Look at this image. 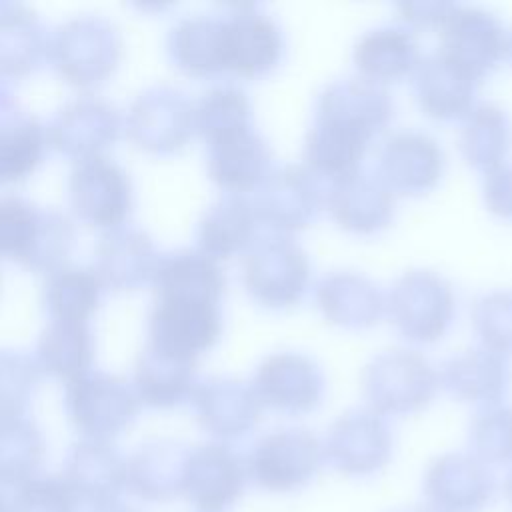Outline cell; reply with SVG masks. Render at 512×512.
Masks as SVG:
<instances>
[{
	"label": "cell",
	"mask_w": 512,
	"mask_h": 512,
	"mask_svg": "<svg viewBox=\"0 0 512 512\" xmlns=\"http://www.w3.org/2000/svg\"><path fill=\"white\" fill-rule=\"evenodd\" d=\"M44 456L40 428L24 416H0V486H20L34 478Z\"/></svg>",
	"instance_id": "ab89813d"
},
{
	"label": "cell",
	"mask_w": 512,
	"mask_h": 512,
	"mask_svg": "<svg viewBox=\"0 0 512 512\" xmlns=\"http://www.w3.org/2000/svg\"><path fill=\"white\" fill-rule=\"evenodd\" d=\"M46 130L36 116L18 108L0 118V182L22 180L44 156Z\"/></svg>",
	"instance_id": "f35d334b"
},
{
	"label": "cell",
	"mask_w": 512,
	"mask_h": 512,
	"mask_svg": "<svg viewBox=\"0 0 512 512\" xmlns=\"http://www.w3.org/2000/svg\"><path fill=\"white\" fill-rule=\"evenodd\" d=\"M0 512H12V508H10V504L6 502V498L0 494Z\"/></svg>",
	"instance_id": "f5cc1de1"
},
{
	"label": "cell",
	"mask_w": 512,
	"mask_h": 512,
	"mask_svg": "<svg viewBox=\"0 0 512 512\" xmlns=\"http://www.w3.org/2000/svg\"><path fill=\"white\" fill-rule=\"evenodd\" d=\"M310 258L288 234L256 238L242 258L246 290L268 308L296 304L310 284Z\"/></svg>",
	"instance_id": "8992f818"
},
{
	"label": "cell",
	"mask_w": 512,
	"mask_h": 512,
	"mask_svg": "<svg viewBox=\"0 0 512 512\" xmlns=\"http://www.w3.org/2000/svg\"><path fill=\"white\" fill-rule=\"evenodd\" d=\"M420 60L418 42L410 28L378 24L362 32L354 44V64L360 76L378 84L398 80L414 70Z\"/></svg>",
	"instance_id": "1f68e13d"
},
{
	"label": "cell",
	"mask_w": 512,
	"mask_h": 512,
	"mask_svg": "<svg viewBox=\"0 0 512 512\" xmlns=\"http://www.w3.org/2000/svg\"><path fill=\"white\" fill-rule=\"evenodd\" d=\"M94 356V336L86 320L52 318L36 342V362L42 370L72 380L88 370Z\"/></svg>",
	"instance_id": "8d00e7d4"
},
{
	"label": "cell",
	"mask_w": 512,
	"mask_h": 512,
	"mask_svg": "<svg viewBox=\"0 0 512 512\" xmlns=\"http://www.w3.org/2000/svg\"><path fill=\"white\" fill-rule=\"evenodd\" d=\"M478 80L440 50L426 54L412 70V90L420 108L438 120H454L472 108Z\"/></svg>",
	"instance_id": "484cf974"
},
{
	"label": "cell",
	"mask_w": 512,
	"mask_h": 512,
	"mask_svg": "<svg viewBox=\"0 0 512 512\" xmlns=\"http://www.w3.org/2000/svg\"><path fill=\"white\" fill-rule=\"evenodd\" d=\"M40 378L38 362L14 348H0V416H20Z\"/></svg>",
	"instance_id": "7bdbcfd3"
},
{
	"label": "cell",
	"mask_w": 512,
	"mask_h": 512,
	"mask_svg": "<svg viewBox=\"0 0 512 512\" xmlns=\"http://www.w3.org/2000/svg\"><path fill=\"white\" fill-rule=\"evenodd\" d=\"M166 52L174 66L192 76L224 72L220 14H192L172 24Z\"/></svg>",
	"instance_id": "e575fe53"
},
{
	"label": "cell",
	"mask_w": 512,
	"mask_h": 512,
	"mask_svg": "<svg viewBox=\"0 0 512 512\" xmlns=\"http://www.w3.org/2000/svg\"><path fill=\"white\" fill-rule=\"evenodd\" d=\"M72 244L74 226L66 214L16 194L0 196V256L50 272L62 266Z\"/></svg>",
	"instance_id": "7a4b0ae2"
},
{
	"label": "cell",
	"mask_w": 512,
	"mask_h": 512,
	"mask_svg": "<svg viewBox=\"0 0 512 512\" xmlns=\"http://www.w3.org/2000/svg\"><path fill=\"white\" fill-rule=\"evenodd\" d=\"M472 326L486 348L512 352V290L484 292L472 306Z\"/></svg>",
	"instance_id": "ee69618b"
},
{
	"label": "cell",
	"mask_w": 512,
	"mask_h": 512,
	"mask_svg": "<svg viewBox=\"0 0 512 512\" xmlns=\"http://www.w3.org/2000/svg\"><path fill=\"white\" fill-rule=\"evenodd\" d=\"M324 462L346 478H372L380 474L394 450L392 428L382 414L368 408L342 412L326 430Z\"/></svg>",
	"instance_id": "ba28073f"
},
{
	"label": "cell",
	"mask_w": 512,
	"mask_h": 512,
	"mask_svg": "<svg viewBox=\"0 0 512 512\" xmlns=\"http://www.w3.org/2000/svg\"><path fill=\"white\" fill-rule=\"evenodd\" d=\"M206 144L208 174L230 194H240L258 186L268 174L272 150L254 126L234 130Z\"/></svg>",
	"instance_id": "d4e9b609"
},
{
	"label": "cell",
	"mask_w": 512,
	"mask_h": 512,
	"mask_svg": "<svg viewBox=\"0 0 512 512\" xmlns=\"http://www.w3.org/2000/svg\"><path fill=\"white\" fill-rule=\"evenodd\" d=\"M256 210L242 194H224L200 216L196 238L202 252L212 258H226L254 242Z\"/></svg>",
	"instance_id": "836d02e7"
},
{
	"label": "cell",
	"mask_w": 512,
	"mask_h": 512,
	"mask_svg": "<svg viewBox=\"0 0 512 512\" xmlns=\"http://www.w3.org/2000/svg\"><path fill=\"white\" fill-rule=\"evenodd\" d=\"M482 192L486 206L502 216L512 218V162H502L484 174Z\"/></svg>",
	"instance_id": "bcb514c9"
},
{
	"label": "cell",
	"mask_w": 512,
	"mask_h": 512,
	"mask_svg": "<svg viewBox=\"0 0 512 512\" xmlns=\"http://www.w3.org/2000/svg\"><path fill=\"white\" fill-rule=\"evenodd\" d=\"M252 126V102L236 84H216L194 102V130L206 142Z\"/></svg>",
	"instance_id": "60d3db41"
},
{
	"label": "cell",
	"mask_w": 512,
	"mask_h": 512,
	"mask_svg": "<svg viewBox=\"0 0 512 512\" xmlns=\"http://www.w3.org/2000/svg\"><path fill=\"white\" fill-rule=\"evenodd\" d=\"M62 480L76 502L96 510L108 508L126 486V462L108 442L84 438L70 448Z\"/></svg>",
	"instance_id": "603a6c76"
},
{
	"label": "cell",
	"mask_w": 512,
	"mask_h": 512,
	"mask_svg": "<svg viewBox=\"0 0 512 512\" xmlns=\"http://www.w3.org/2000/svg\"><path fill=\"white\" fill-rule=\"evenodd\" d=\"M438 370L418 350L392 346L374 354L362 370V390L372 410L402 416L424 408L436 394Z\"/></svg>",
	"instance_id": "5b68a950"
},
{
	"label": "cell",
	"mask_w": 512,
	"mask_h": 512,
	"mask_svg": "<svg viewBox=\"0 0 512 512\" xmlns=\"http://www.w3.org/2000/svg\"><path fill=\"white\" fill-rule=\"evenodd\" d=\"M64 408L84 438L106 442L134 420L140 398L126 378L104 370H86L68 380Z\"/></svg>",
	"instance_id": "52a82bcc"
},
{
	"label": "cell",
	"mask_w": 512,
	"mask_h": 512,
	"mask_svg": "<svg viewBox=\"0 0 512 512\" xmlns=\"http://www.w3.org/2000/svg\"><path fill=\"white\" fill-rule=\"evenodd\" d=\"M246 460L248 480L268 494H294L310 486L322 464V440L306 426H282L262 434Z\"/></svg>",
	"instance_id": "3957f363"
},
{
	"label": "cell",
	"mask_w": 512,
	"mask_h": 512,
	"mask_svg": "<svg viewBox=\"0 0 512 512\" xmlns=\"http://www.w3.org/2000/svg\"><path fill=\"white\" fill-rule=\"evenodd\" d=\"M440 28V52L480 80L508 52V32L502 20L478 6L452 4Z\"/></svg>",
	"instance_id": "5bb4252c"
},
{
	"label": "cell",
	"mask_w": 512,
	"mask_h": 512,
	"mask_svg": "<svg viewBox=\"0 0 512 512\" xmlns=\"http://www.w3.org/2000/svg\"><path fill=\"white\" fill-rule=\"evenodd\" d=\"M246 460L224 442H206L190 448L182 496L198 512H226L248 488Z\"/></svg>",
	"instance_id": "7c38bea8"
},
{
	"label": "cell",
	"mask_w": 512,
	"mask_h": 512,
	"mask_svg": "<svg viewBox=\"0 0 512 512\" xmlns=\"http://www.w3.org/2000/svg\"><path fill=\"white\" fill-rule=\"evenodd\" d=\"M50 34L40 16L24 6L0 2V76L18 78L48 58Z\"/></svg>",
	"instance_id": "d6a6232c"
},
{
	"label": "cell",
	"mask_w": 512,
	"mask_h": 512,
	"mask_svg": "<svg viewBox=\"0 0 512 512\" xmlns=\"http://www.w3.org/2000/svg\"><path fill=\"white\" fill-rule=\"evenodd\" d=\"M316 302L324 316L346 328H364L374 324L386 296L366 274L350 268L330 270L316 284Z\"/></svg>",
	"instance_id": "f1b7e54d"
},
{
	"label": "cell",
	"mask_w": 512,
	"mask_h": 512,
	"mask_svg": "<svg viewBox=\"0 0 512 512\" xmlns=\"http://www.w3.org/2000/svg\"><path fill=\"white\" fill-rule=\"evenodd\" d=\"M438 384L460 400L482 406L500 402L512 384L510 360L486 346L452 352L438 370Z\"/></svg>",
	"instance_id": "cb8c5ba5"
},
{
	"label": "cell",
	"mask_w": 512,
	"mask_h": 512,
	"mask_svg": "<svg viewBox=\"0 0 512 512\" xmlns=\"http://www.w3.org/2000/svg\"><path fill=\"white\" fill-rule=\"evenodd\" d=\"M102 282L94 268L62 264L42 284V304L52 318L86 320L98 306Z\"/></svg>",
	"instance_id": "74e56055"
},
{
	"label": "cell",
	"mask_w": 512,
	"mask_h": 512,
	"mask_svg": "<svg viewBox=\"0 0 512 512\" xmlns=\"http://www.w3.org/2000/svg\"><path fill=\"white\" fill-rule=\"evenodd\" d=\"M422 492L436 512H484L496 498V478L470 452H446L426 466Z\"/></svg>",
	"instance_id": "9a60e30c"
},
{
	"label": "cell",
	"mask_w": 512,
	"mask_h": 512,
	"mask_svg": "<svg viewBox=\"0 0 512 512\" xmlns=\"http://www.w3.org/2000/svg\"><path fill=\"white\" fill-rule=\"evenodd\" d=\"M314 112L304 140L306 164L324 176H340L358 166L370 138L390 122L394 102L382 84L342 76L320 90Z\"/></svg>",
	"instance_id": "6da1fadb"
},
{
	"label": "cell",
	"mask_w": 512,
	"mask_h": 512,
	"mask_svg": "<svg viewBox=\"0 0 512 512\" xmlns=\"http://www.w3.org/2000/svg\"><path fill=\"white\" fill-rule=\"evenodd\" d=\"M326 204L342 228L358 234H372L394 216V192L376 170L360 166L332 180Z\"/></svg>",
	"instance_id": "7402d4cb"
},
{
	"label": "cell",
	"mask_w": 512,
	"mask_h": 512,
	"mask_svg": "<svg viewBox=\"0 0 512 512\" xmlns=\"http://www.w3.org/2000/svg\"><path fill=\"white\" fill-rule=\"evenodd\" d=\"M190 400L198 424L218 440H234L248 434L262 412V402L252 384L228 374L196 382Z\"/></svg>",
	"instance_id": "d6986e66"
},
{
	"label": "cell",
	"mask_w": 512,
	"mask_h": 512,
	"mask_svg": "<svg viewBox=\"0 0 512 512\" xmlns=\"http://www.w3.org/2000/svg\"><path fill=\"white\" fill-rule=\"evenodd\" d=\"M388 512H436V510H432L426 504H412V506H402V508H394Z\"/></svg>",
	"instance_id": "681fc988"
},
{
	"label": "cell",
	"mask_w": 512,
	"mask_h": 512,
	"mask_svg": "<svg viewBox=\"0 0 512 512\" xmlns=\"http://www.w3.org/2000/svg\"><path fill=\"white\" fill-rule=\"evenodd\" d=\"M468 448L488 468L512 464V404L482 406L470 420Z\"/></svg>",
	"instance_id": "b9f144b4"
},
{
	"label": "cell",
	"mask_w": 512,
	"mask_h": 512,
	"mask_svg": "<svg viewBox=\"0 0 512 512\" xmlns=\"http://www.w3.org/2000/svg\"><path fill=\"white\" fill-rule=\"evenodd\" d=\"M76 498L62 478H30L18 486L12 512H76Z\"/></svg>",
	"instance_id": "f6af8a7d"
},
{
	"label": "cell",
	"mask_w": 512,
	"mask_h": 512,
	"mask_svg": "<svg viewBox=\"0 0 512 512\" xmlns=\"http://www.w3.org/2000/svg\"><path fill=\"white\" fill-rule=\"evenodd\" d=\"M20 106H18V100H16V96L12 94V90L4 84V82H0V118H4V116H8L10 112H14V110H18Z\"/></svg>",
	"instance_id": "c3c4849f"
},
{
	"label": "cell",
	"mask_w": 512,
	"mask_h": 512,
	"mask_svg": "<svg viewBox=\"0 0 512 512\" xmlns=\"http://www.w3.org/2000/svg\"><path fill=\"white\" fill-rule=\"evenodd\" d=\"M188 452L186 444L172 438L144 442L126 460V486L146 502H170L182 496Z\"/></svg>",
	"instance_id": "83f0119b"
},
{
	"label": "cell",
	"mask_w": 512,
	"mask_h": 512,
	"mask_svg": "<svg viewBox=\"0 0 512 512\" xmlns=\"http://www.w3.org/2000/svg\"><path fill=\"white\" fill-rule=\"evenodd\" d=\"M120 54L122 34L102 14H76L50 34L48 60L62 78L76 86H94L106 80Z\"/></svg>",
	"instance_id": "277c9868"
},
{
	"label": "cell",
	"mask_w": 512,
	"mask_h": 512,
	"mask_svg": "<svg viewBox=\"0 0 512 512\" xmlns=\"http://www.w3.org/2000/svg\"><path fill=\"white\" fill-rule=\"evenodd\" d=\"M400 16L414 26H440L452 4L448 2H402L396 6Z\"/></svg>",
	"instance_id": "7dc6e473"
},
{
	"label": "cell",
	"mask_w": 512,
	"mask_h": 512,
	"mask_svg": "<svg viewBox=\"0 0 512 512\" xmlns=\"http://www.w3.org/2000/svg\"><path fill=\"white\" fill-rule=\"evenodd\" d=\"M46 130V142L72 158L98 156L120 132L116 106L100 96L84 94L56 110Z\"/></svg>",
	"instance_id": "ac0fdd59"
},
{
	"label": "cell",
	"mask_w": 512,
	"mask_h": 512,
	"mask_svg": "<svg viewBox=\"0 0 512 512\" xmlns=\"http://www.w3.org/2000/svg\"><path fill=\"white\" fill-rule=\"evenodd\" d=\"M194 358L148 342L134 364L138 398L156 408H170L192 396Z\"/></svg>",
	"instance_id": "4dcf8cb0"
},
{
	"label": "cell",
	"mask_w": 512,
	"mask_h": 512,
	"mask_svg": "<svg viewBox=\"0 0 512 512\" xmlns=\"http://www.w3.org/2000/svg\"><path fill=\"white\" fill-rule=\"evenodd\" d=\"M224 70L254 78L278 66L284 54V34L278 22L256 4H234L222 14Z\"/></svg>",
	"instance_id": "30bf717a"
},
{
	"label": "cell",
	"mask_w": 512,
	"mask_h": 512,
	"mask_svg": "<svg viewBox=\"0 0 512 512\" xmlns=\"http://www.w3.org/2000/svg\"><path fill=\"white\" fill-rule=\"evenodd\" d=\"M220 330L222 312L218 302L156 298L148 316V342L190 358L210 348Z\"/></svg>",
	"instance_id": "44dd1931"
},
{
	"label": "cell",
	"mask_w": 512,
	"mask_h": 512,
	"mask_svg": "<svg viewBox=\"0 0 512 512\" xmlns=\"http://www.w3.org/2000/svg\"><path fill=\"white\" fill-rule=\"evenodd\" d=\"M194 130V104L172 84H152L130 104L126 132L134 144L156 154L182 148Z\"/></svg>",
	"instance_id": "8fae6325"
},
{
	"label": "cell",
	"mask_w": 512,
	"mask_h": 512,
	"mask_svg": "<svg viewBox=\"0 0 512 512\" xmlns=\"http://www.w3.org/2000/svg\"><path fill=\"white\" fill-rule=\"evenodd\" d=\"M508 50H510V54H512V36H510V40H508Z\"/></svg>",
	"instance_id": "db71d44e"
},
{
	"label": "cell",
	"mask_w": 512,
	"mask_h": 512,
	"mask_svg": "<svg viewBox=\"0 0 512 512\" xmlns=\"http://www.w3.org/2000/svg\"><path fill=\"white\" fill-rule=\"evenodd\" d=\"M256 218L274 230L290 232L316 220L324 194L316 174L300 164H282L268 170L252 200Z\"/></svg>",
	"instance_id": "e0dca14e"
},
{
	"label": "cell",
	"mask_w": 512,
	"mask_h": 512,
	"mask_svg": "<svg viewBox=\"0 0 512 512\" xmlns=\"http://www.w3.org/2000/svg\"><path fill=\"white\" fill-rule=\"evenodd\" d=\"M74 212L88 224L116 228L132 206V180L128 172L104 154L82 158L68 178Z\"/></svg>",
	"instance_id": "2e32d148"
},
{
	"label": "cell",
	"mask_w": 512,
	"mask_h": 512,
	"mask_svg": "<svg viewBox=\"0 0 512 512\" xmlns=\"http://www.w3.org/2000/svg\"><path fill=\"white\" fill-rule=\"evenodd\" d=\"M504 496H506L508 504L512 506V468H510V472L504 478Z\"/></svg>",
	"instance_id": "f907efd6"
},
{
	"label": "cell",
	"mask_w": 512,
	"mask_h": 512,
	"mask_svg": "<svg viewBox=\"0 0 512 512\" xmlns=\"http://www.w3.org/2000/svg\"><path fill=\"white\" fill-rule=\"evenodd\" d=\"M512 148V118L496 102L474 104L460 126V150L468 164L478 170H492L506 162Z\"/></svg>",
	"instance_id": "d590c367"
},
{
	"label": "cell",
	"mask_w": 512,
	"mask_h": 512,
	"mask_svg": "<svg viewBox=\"0 0 512 512\" xmlns=\"http://www.w3.org/2000/svg\"><path fill=\"white\" fill-rule=\"evenodd\" d=\"M96 512H138V510H134V508H126V506H108V508H100V510H96Z\"/></svg>",
	"instance_id": "816d5d0a"
},
{
	"label": "cell",
	"mask_w": 512,
	"mask_h": 512,
	"mask_svg": "<svg viewBox=\"0 0 512 512\" xmlns=\"http://www.w3.org/2000/svg\"><path fill=\"white\" fill-rule=\"evenodd\" d=\"M444 170V150L440 142L416 128L392 132L378 150L376 172L392 192H428Z\"/></svg>",
	"instance_id": "ffe728a7"
},
{
	"label": "cell",
	"mask_w": 512,
	"mask_h": 512,
	"mask_svg": "<svg viewBox=\"0 0 512 512\" xmlns=\"http://www.w3.org/2000/svg\"><path fill=\"white\" fill-rule=\"evenodd\" d=\"M152 282L158 298L218 302L226 278L216 258L200 248H180L162 254L156 262Z\"/></svg>",
	"instance_id": "f546056e"
},
{
	"label": "cell",
	"mask_w": 512,
	"mask_h": 512,
	"mask_svg": "<svg viewBox=\"0 0 512 512\" xmlns=\"http://www.w3.org/2000/svg\"><path fill=\"white\" fill-rule=\"evenodd\" d=\"M386 306L406 338L432 342L450 326L456 296L452 284L436 270L412 268L394 280Z\"/></svg>",
	"instance_id": "9c48e42d"
},
{
	"label": "cell",
	"mask_w": 512,
	"mask_h": 512,
	"mask_svg": "<svg viewBox=\"0 0 512 512\" xmlns=\"http://www.w3.org/2000/svg\"><path fill=\"white\" fill-rule=\"evenodd\" d=\"M250 384L262 406L284 414H304L322 402L326 376L312 356L278 350L258 362Z\"/></svg>",
	"instance_id": "4fadbf2b"
},
{
	"label": "cell",
	"mask_w": 512,
	"mask_h": 512,
	"mask_svg": "<svg viewBox=\"0 0 512 512\" xmlns=\"http://www.w3.org/2000/svg\"><path fill=\"white\" fill-rule=\"evenodd\" d=\"M158 258L148 232L116 226L102 234L94 248V272L102 286L134 290L152 278Z\"/></svg>",
	"instance_id": "4316f807"
}]
</instances>
